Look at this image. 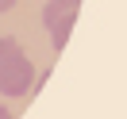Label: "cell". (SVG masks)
<instances>
[{
  "label": "cell",
  "instance_id": "obj_3",
  "mask_svg": "<svg viewBox=\"0 0 127 119\" xmlns=\"http://www.w3.org/2000/svg\"><path fill=\"white\" fill-rule=\"evenodd\" d=\"M0 119H16V115H12V111L4 108V104H0Z\"/></svg>",
  "mask_w": 127,
  "mask_h": 119
},
{
  "label": "cell",
  "instance_id": "obj_4",
  "mask_svg": "<svg viewBox=\"0 0 127 119\" xmlns=\"http://www.w3.org/2000/svg\"><path fill=\"white\" fill-rule=\"evenodd\" d=\"M12 4H16V0H0V12H8V8H12Z\"/></svg>",
  "mask_w": 127,
  "mask_h": 119
},
{
  "label": "cell",
  "instance_id": "obj_2",
  "mask_svg": "<svg viewBox=\"0 0 127 119\" xmlns=\"http://www.w3.org/2000/svg\"><path fill=\"white\" fill-rule=\"evenodd\" d=\"M77 12H81V0H46L42 4V27L50 31V46L54 50H65L69 31L77 23Z\"/></svg>",
  "mask_w": 127,
  "mask_h": 119
},
{
  "label": "cell",
  "instance_id": "obj_1",
  "mask_svg": "<svg viewBox=\"0 0 127 119\" xmlns=\"http://www.w3.org/2000/svg\"><path fill=\"white\" fill-rule=\"evenodd\" d=\"M35 65L12 35H0V92L4 96H31Z\"/></svg>",
  "mask_w": 127,
  "mask_h": 119
}]
</instances>
